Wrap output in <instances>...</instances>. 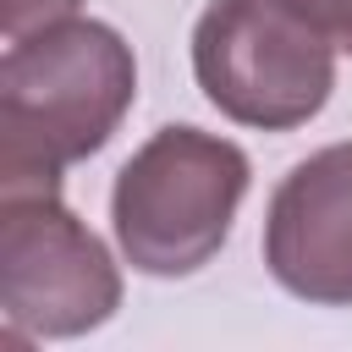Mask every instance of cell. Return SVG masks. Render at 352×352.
Here are the masks:
<instances>
[{
	"mask_svg": "<svg viewBox=\"0 0 352 352\" xmlns=\"http://www.w3.org/2000/svg\"><path fill=\"white\" fill-rule=\"evenodd\" d=\"M270 275L319 308H352V138L286 170L264 214Z\"/></svg>",
	"mask_w": 352,
	"mask_h": 352,
	"instance_id": "cell-5",
	"label": "cell"
},
{
	"mask_svg": "<svg viewBox=\"0 0 352 352\" xmlns=\"http://www.w3.org/2000/svg\"><path fill=\"white\" fill-rule=\"evenodd\" d=\"M248 154L198 126H160L110 187L116 248L132 270L176 280L204 270L248 198Z\"/></svg>",
	"mask_w": 352,
	"mask_h": 352,
	"instance_id": "cell-3",
	"label": "cell"
},
{
	"mask_svg": "<svg viewBox=\"0 0 352 352\" xmlns=\"http://www.w3.org/2000/svg\"><path fill=\"white\" fill-rule=\"evenodd\" d=\"M138 99L132 44L88 16L6 44L0 60V198L60 192V170L99 154Z\"/></svg>",
	"mask_w": 352,
	"mask_h": 352,
	"instance_id": "cell-1",
	"label": "cell"
},
{
	"mask_svg": "<svg viewBox=\"0 0 352 352\" xmlns=\"http://www.w3.org/2000/svg\"><path fill=\"white\" fill-rule=\"evenodd\" d=\"M336 50L314 0H209L192 28V77L226 121L292 132L324 110Z\"/></svg>",
	"mask_w": 352,
	"mask_h": 352,
	"instance_id": "cell-2",
	"label": "cell"
},
{
	"mask_svg": "<svg viewBox=\"0 0 352 352\" xmlns=\"http://www.w3.org/2000/svg\"><path fill=\"white\" fill-rule=\"evenodd\" d=\"M77 6L82 0H0V33H6V44L11 38H28V33L50 28V22L77 16Z\"/></svg>",
	"mask_w": 352,
	"mask_h": 352,
	"instance_id": "cell-6",
	"label": "cell"
},
{
	"mask_svg": "<svg viewBox=\"0 0 352 352\" xmlns=\"http://www.w3.org/2000/svg\"><path fill=\"white\" fill-rule=\"evenodd\" d=\"M314 6H319V16L330 22L336 44H341V50H352V0H314Z\"/></svg>",
	"mask_w": 352,
	"mask_h": 352,
	"instance_id": "cell-7",
	"label": "cell"
},
{
	"mask_svg": "<svg viewBox=\"0 0 352 352\" xmlns=\"http://www.w3.org/2000/svg\"><path fill=\"white\" fill-rule=\"evenodd\" d=\"M121 308L110 248L60 204V192L0 198V319L6 341H66Z\"/></svg>",
	"mask_w": 352,
	"mask_h": 352,
	"instance_id": "cell-4",
	"label": "cell"
}]
</instances>
